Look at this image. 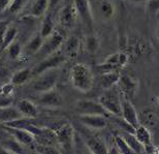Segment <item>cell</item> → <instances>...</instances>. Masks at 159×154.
I'll return each mask as SVG.
<instances>
[{
    "mask_svg": "<svg viewBox=\"0 0 159 154\" xmlns=\"http://www.w3.org/2000/svg\"><path fill=\"white\" fill-rule=\"evenodd\" d=\"M74 4L82 22L89 29H92L94 24V17L92 14L90 1L89 0H74Z\"/></svg>",
    "mask_w": 159,
    "mask_h": 154,
    "instance_id": "8fae6325",
    "label": "cell"
},
{
    "mask_svg": "<svg viewBox=\"0 0 159 154\" xmlns=\"http://www.w3.org/2000/svg\"><path fill=\"white\" fill-rule=\"evenodd\" d=\"M39 102L47 108H59L63 105V98L57 89H51L49 91L41 92Z\"/></svg>",
    "mask_w": 159,
    "mask_h": 154,
    "instance_id": "4fadbf2b",
    "label": "cell"
},
{
    "mask_svg": "<svg viewBox=\"0 0 159 154\" xmlns=\"http://www.w3.org/2000/svg\"><path fill=\"white\" fill-rule=\"evenodd\" d=\"M18 36V29L17 27H15L14 25L9 24L7 28H6L5 34H4V38H3V44H2V51L6 50L9 44L11 43H14L16 40V38Z\"/></svg>",
    "mask_w": 159,
    "mask_h": 154,
    "instance_id": "83f0119b",
    "label": "cell"
},
{
    "mask_svg": "<svg viewBox=\"0 0 159 154\" xmlns=\"http://www.w3.org/2000/svg\"><path fill=\"white\" fill-rule=\"evenodd\" d=\"M130 3H133V4H146V2L148 0H127Z\"/></svg>",
    "mask_w": 159,
    "mask_h": 154,
    "instance_id": "f35d334b",
    "label": "cell"
},
{
    "mask_svg": "<svg viewBox=\"0 0 159 154\" xmlns=\"http://www.w3.org/2000/svg\"><path fill=\"white\" fill-rule=\"evenodd\" d=\"M66 60V57L64 56L62 51L58 50L57 52L51 54V55L44 57L39 63H37L35 66L31 69L32 72V76H39L40 73H43L47 70L57 68L59 65L64 62Z\"/></svg>",
    "mask_w": 159,
    "mask_h": 154,
    "instance_id": "3957f363",
    "label": "cell"
},
{
    "mask_svg": "<svg viewBox=\"0 0 159 154\" xmlns=\"http://www.w3.org/2000/svg\"><path fill=\"white\" fill-rule=\"evenodd\" d=\"M114 143H115L119 153H123V154L132 153L131 149L129 148L128 144L126 143V141L124 140V138L121 136V134H115V136H114Z\"/></svg>",
    "mask_w": 159,
    "mask_h": 154,
    "instance_id": "f546056e",
    "label": "cell"
},
{
    "mask_svg": "<svg viewBox=\"0 0 159 154\" xmlns=\"http://www.w3.org/2000/svg\"><path fill=\"white\" fill-rule=\"evenodd\" d=\"M43 43V37L41 36L40 33L35 34L31 40L28 41L25 46L24 50L27 54H37L40 50L41 44Z\"/></svg>",
    "mask_w": 159,
    "mask_h": 154,
    "instance_id": "d4e9b609",
    "label": "cell"
},
{
    "mask_svg": "<svg viewBox=\"0 0 159 154\" xmlns=\"http://www.w3.org/2000/svg\"><path fill=\"white\" fill-rule=\"evenodd\" d=\"M12 0H0V12H4L5 9L8 8V6L11 5Z\"/></svg>",
    "mask_w": 159,
    "mask_h": 154,
    "instance_id": "74e56055",
    "label": "cell"
},
{
    "mask_svg": "<svg viewBox=\"0 0 159 154\" xmlns=\"http://www.w3.org/2000/svg\"><path fill=\"white\" fill-rule=\"evenodd\" d=\"M120 76V72H109L104 73H99L98 82H99L100 87L103 90H107V89L115 87L119 81Z\"/></svg>",
    "mask_w": 159,
    "mask_h": 154,
    "instance_id": "2e32d148",
    "label": "cell"
},
{
    "mask_svg": "<svg viewBox=\"0 0 159 154\" xmlns=\"http://www.w3.org/2000/svg\"><path fill=\"white\" fill-rule=\"evenodd\" d=\"M22 47L19 41L15 40L14 43H11L9 46L6 48V52H7V55L9 56V58L12 60L18 59L19 57L21 56L22 54Z\"/></svg>",
    "mask_w": 159,
    "mask_h": 154,
    "instance_id": "1f68e13d",
    "label": "cell"
},
{
    "mask_svg": "<svg viewBox=\"0 0 159 154\" xmlns=\"http://www.w3.org/2000/svg\"><path fill=\"white\" fill-rule=\"evenodd\" d=\"M16 109L20 112L22 117L34 119L39 116V109L32 100L27 98H21L16 102Z\"/></svg>",
    "mask_w": 159,
    "mask_h": 154,
    "instance_id": "9a60e30c",
    "label": "cell"
},
{
    "mask_svg": "<svg viewBox=\"0 0 159 154\" xmlns=\"http://www.w3.org/2000/svg\"><path fill=\"white\" fill-rule=\"evenodd\" d=\"M134 133V136L136 137V139L144 145V147H147L152 144L151 133H150V130L148 129V127L145 126V125L139 124L134 129V133Z\"/></svg>",
    "mask_w": 159,
    "mask_h": 154,
    "instance_id": "7402d4cb",
    "label": "cell"
},
{
    "mask_svg": "<svg viewBox=\"0 0 159 154\" xmlns=\"http://www.w3.org/2000/svg\"><path fill=\"white\" fill-rule=\"evenodd\" d=\"M32 77H33L32 72H31L30 68H24V69H21L16 73H14L11 77V82L15 86H20V85L25 84L27 81H29Z\"/></svg>",
    "mask_w": 159,
    "mask_h": 154,
    "instance_id": "cb8c5ba5",
    "label": "cell"
},
{
    "mask_svg": "<svg viewBox=\"0 0 159 154\" xmlns=\"http://www.w3.org/2000/svg\"><path fill=\"white\" fill-rule=\"evenodd\" d=\"M89 139L86 140V146L90 150L92 153L96 154H102V153H109L107 145L102 141L95 137H88Z\"/></svg>",
    "mask_w": 159,
    "mask_h": 154,
    "instance_id": "ffe728a7",
    "label": "cell"
},
{
    "mask_svg": "<svg viewBox=\"0 0 159 154\" xmlns=\"http://www.w3.org/2000/svg\"><path fill=\"white\" fill-rule=\"evenodd\" d=\"M24 5H25V0H12L7 9L11 14H18V12H20L22 11Z\"/></svg>",
    "mask_w": 159,
    "mask_h": 154,
    "instance_id": "836d02e7",
    "label": "cell"
},
{
    "mask_svg": "<svg viewBox=\"0 0 159 154\" xmlns=\"http://www.w3.org/2000/svg\"><path fill=\"white\" fill-rule=\"evenodd\" d=\"M58 79L59 72L57 68L47 70V72L39 75V78L33 82L32 87L39 93L49 91L51 89H54L56 87Z\"/></svg>",
    "mask_w": 159,
    "mask_h": 154,
    "instance_id": "277c9868",
    "label": "cell"
},
{
    "mask_svg": "<svg viewBox=\"0 0 159 154\" xmlns=\"http://www.w3.org/2000/svg\"><path fill=\"white\" fill-rule=\"evenodd\" d=\"M35 151L43 153V154H48V153H59L60 150L56 148L55 146L52 144H40L39 143L35 146Z\"/></svg>",
    "mask_w": 159,
    "mask_h": 154,
    "instance_id": "d6a6232c",
    "label": "cell"
},
{
    "mask_svg": "<svg viewBox=\"0 0 159 154\" xmlns=\"http://www.w3.org/2000/svg\"><path fill=\"white\" fill-rule=\"evenodd\" d=\"M146 7L150 15H156L159 12V0H148Z\"/></svg>",
    "mask_w": 159,
    "mask_h": 154,
    "instance_id": "e575fe53",
    "label": "cell"
},
{
    "mask_svg": "<svg viewBox=\"0 0 159 154\" xmlns=\"http://www.w3.org/2000/svg\"><path fill=\"white\" fill-rule=\"evenodd\" d=\"M121 117L127 123L131 125L134 129L141 124L138 112H136L135 108L133 107V105L131 104V101L129 99L124 98L122 100V115H121Z\"/></svg>",
    "mask_w": 159,
    "mask_h": 154,
    "instance_id": "5bb4252c",
    "label": "cell"
},
{
    "mask_svg": "<svg viewBox=\"0 0 159 154\" xmlns=\"http://www.w3.org/2000/svg\"><path fill=\"white\" fill-rule=\"evenodd\" d=\"M56 141L59 145H61L64 150L69 151L74 146L75 140V129L69 122L62 123L55 130Z\"/></svg>",
    "mask_w": 159,
    "mask_h": 154,
    "instance_id": "52a82bcc",
    "label": "cell"
},
{
    "mask_svg": "<svg viewBox=\"0 0 159 154\" xmlns=\"http://www.w3.org/2000/svg\"><path fill=\"white\" fill-rule=\"evenodd\" d=\"M14 105L12 95H5L0 93V108H9Z\"/></svg>",
    "mask_w": 159,
    "mask_h": 154,
    "instance_id": "d590c367",
    "label": "cell"
},
{
    "mask_svg": "<svg viewBox=\"0 0 159 154\" xmlns=\"http://www.w3.org/2000/svg\"><path fill=\"white\" fill-rule=\"evenodd\" d=\"M2 128L8 136H11L16 141H18L23 146H32L36 141L34 133L27 129H24V128L12 127L8 126V125H2Z\"/></svg>",
    "mask_w": 159,
    "mask_h": 154,
    "instance_id": "ba28073f",
    "label": "cell"
},
{
    "mask_svg": "<svg viewBox=\"0 0 159 154\" xmlns=\"http://www.w3.org/2000/svg\"><path fill=\"white\" fill-rule=\"evenodd\" d=\"M79 18L77 8H75V4H67L59 12V23L62 27L64 28H72L77 23V20Z\"/></svg>",
    "mask_w": 159,
    "mask_h": 154,
    "instance_id": "7c38bea8",
    "label": "cell"
},
{
    "mask_svg": "<svg viewBox=\"0 0 159 154\" xmlns=\"http://www.w3.org/2000/svg\"><path fill=\"white\" fill-rule=\"evenodd\" d=\"M121 136L124 138V140L126 141V143L128 144L129 148L131 149L132 153H145V147L144 145L136 139L133 133H128V131H124L121 133Z\"/></svg>",
    "mask_w": 159,
    "mask_h": 154,
    "instance_id": "d6986e66",
    "label": "cell"
},
{
    "mask_svg": "<svg viewBox=\"0 0 159 154\" xmlns=\"http://www.w3.org/2000/svg\"><path fill=\"white\" fill-rule=\"evenodd\" d=\"M63 54L66 58H75L79 55L80 48H81V41L78 37L71 36L63 44Z\"/></svg>",
    "mask_w": 159,
    "mask_h": 154,
    "instance_id": "e0dca14e",
    "label": "cell"
},
{
    "mask_svg": "<svg viewBox=\"0 0 159 154\" xmlns=\"http://www.w3.org/2000/svg\"><path fill=\"white\" fill-rule=\"evenodd\" d=\"M116 86L124 98L129 100L134 98L139 91V81L130 75H121Z\"/></svg>",
    "mask_w": 159,
    "mask_h": 154,
    "instance_id": "8992f818",
    "label": "cell"
},
{
    "mask_svg": "<svg viewBox=\"0 0 159 154\" xmlns=\"http://www.w3.org/2000/svg\"><path fill=\"white\" fill-rule=\"evenodd\" d=\"M55 31L54 30V23H53V20L50 16L44 19L43 24H41V28H40V35L43 36V38L48 37L49 35H51L53 32Z\"/></svg>",
    "mask_w": 159,
    "mask_h": 154,
    "instance_id": "4dcf8cb0",
    "label": "cell"
},
{
    "mask_svg": "<svg viewBox=\"0 0 159 154\" xmlns=\"http://www.w3.org/2000/svg\"><path fill=\"white\" fill-rule=\"evenodd\" d=\"M98 101L100 102L107 114L115 115V116L122 115V100L120 98V92L114 87L104 90Z\"/></svg>",
    "mask_w": 159,
    "mask_h": 154,
    "instance_id": "7a4b0ae2",
    "label": "cell"
},
{
    "mask_svg": "<svg viewBox=\"0 0 159 154\" xmlns=\"http://www.w3.org/2000/svg\"><path fill=\"white\" fill-rule=\"evenodd\" d=\"M4 151L6 152H14V153H21V152H24V149H23V145L20 144L18 141H16L14 138L11 137V139L9 140H5L3 142L2 146Z\"/></svg>",
    "mask_w": 159,
    "mask_h": 154,
    "instance_id": "f1b7e54d",
    "label": "cell"
},
{
    "mask_svg": "<svg viewBox=\"0 0 159 154\" xmlns=\"http://www.w3.org/2000/svg\"><path fill=\"white\" fill-rule=\"evenodd\" d=\"M155 34H156V38L159 40V23H158L157 27H156V31H155Z\"/></svg>",
    "mask_w": 159,
    "mask_h": 154,
    "instance_id": "ab89813d",
    "label": "cell"
},
{
    "mask_svg": "<svg viewBox=\"0 0 159 154\" xmlns=\"http://www.w3.org/2000/svg\"><path fill=\"white\" fill-rule=\"evenodd\" d=\"M64 44V37L63 35L58 31H54L52 34L49 35L48 37L43 38V43L41 44L40 50L36 55L43 56V58L51 54L57 52L58 50L61 49V47Z\"/></svg>",
    "mask_w": 159,
    "mask_h": 154,
    "instance_id": "5b68a950",
    "label": "cell"
},
{
    "mask_svg": "<svg viewBox=\"0 0 159 154\" xmlns=\"http://www.w3.org/2000/svg\"><path fill=\"white\" fill-rule=\"evenodd\" d=\"M1 88V93L2 94H5V95H12V92H14V88H15V85L12 84L11 82L9 83H6L2 86Z\"/></svg>",
    "mask_w": 159,
    "mask_h": 154,
    "instance_id": "8d00e7d4",
    "label": "cell"
},
{
    "mask_svg": "<svg viewBox=\"0 0 159 154\" xmlns=\"http://www.w3.org/2000/svg\"><path fill=\"white\" fill-rule=\"evenodd\" d=\"M20 117H22V115L16 108H0V123L1 124H5Z\"/></svg>",
    "mask_w": 159,
    "mask_h": 154,
    "instance_id": "603a6c76",
    "label": "cell"
},
{
    "mask_svg": "<svg viewBox=\"0 0 159 154\" xmlns=\"http://www.w3.org/2000/svg\"><path fill=\"white\" fill-rule=\"evenodd\" d=\"M75 111L79 114H98L107 116V113L104 110L99 101L91 100V99H81L75 101Z\"/></svg>",
    "mask_w": 159,
    "mask_h": 154,
    "instance_id": "9c48e42d",
    "label": "cell"
},
{
    "mask_svg": "<svg viewBox=\"0 0 159 154\" xmlns=\"http://www.w3.org/2000/svg\"><path fill=\"white\" fill-rule=\"evenodd\" d=\"M70 82L75 89L81 92H89L93 88L94 75L88 65L77 63L70 69Z\"/></svg>",
    "mask_w": 159,
    "mask_h": 154,
    "instance_id": "6da1fadb",
    "label": "cell"
},
{
    "mask_svg": "<svg viewBox=\"0 0 159 154\" xmlns=\"http://www.w3.org/2000/svg\"><path fill=\"white\" fill-rule=\"evenodd\" d=\"M99 12L103 20H111L116 12L115 5L110 0H102L99 4Z\"/></svg>",
    "mask_w": 159,
    "mask_h": 154,
    "instance_id": "484cf974",
    "label": "cell"
},
{
    "mask_svg": "<svg viewBox=\"0 0 159 154\" xmlns=\"http://www.w3.org/2000/svg\"><path fill=\"white\" fill-rule=\"evenodd\" d=\"M78 120L84 126L90 128V129L100 130L103 129L107 125V117L104 115L98 114H79Z\"/></svg>",
    "mask_w": 159,
    "mask_h": 154,
    "instance_id": "30bf717a",
    "label": "cell"
},
{
    "mask_svg": "<svg viewBox=\"0 0 159 154\" xmlns=\"http://www.w3.org/2000/svg\"><path fill=\"white\" fill-rule=\"evenodd\" d=\"M85 49L89 54H95L100 47V40L96 35L90 34L85 37Z\"/></svg>",
    "mask_w": 159,
    "mask_h": 154,
    "instance_id": "4316f807",
    "label": "cell"
},
{
    "mask_svg": "<svg viewBox=\"0 0 159 154\" xmlns=\"http://www.w3.org/2000/svg\"><path fill=\"white\" fill-rule=\"evenodd\" d=\"M129 59H130V57L128 54H126L124 52H117V53L111 54L104 61L112 64V65L114 67H116L118 70H121L129 62Z\"/></svg>",
    "mask_w": 159,
    "mask_h": 154,
    "instance_id": "ac0fdd59",
    "label": "cell"
},
{
    "mask_svg": "<svg viewBox=\"0 0 159 154\" xmlns=\"http://www.w3.org/2000/svg\"><path fill=\"white\" fill-rule=\"evenodd\" d=\"M50 5L49 0H35L29 9V16L34 18H39L43 16L48 11Z\"/></svg>",
    "mask_w": 159,
    "mask_h": 154,
    "instance_id": "44dd1931",
    "label": "cell"
}]
</instances>
